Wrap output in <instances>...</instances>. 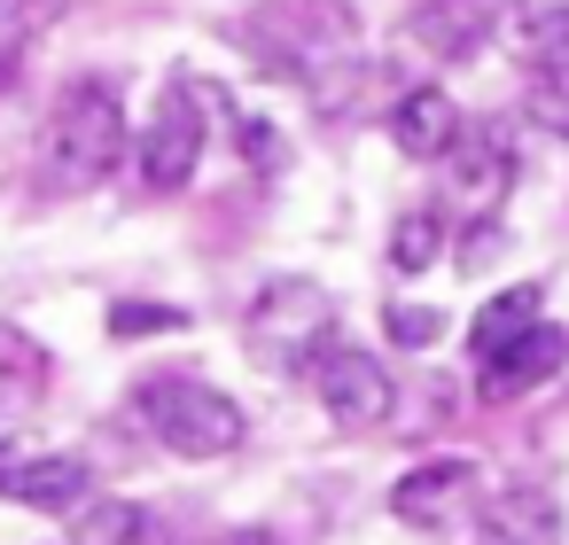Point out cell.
Listing matches in <instances>:
<instances>
[{
	"label": "cell",
	"mask_w": 569,
	"mask_h": 545,
	"mask_svg": "<svg viewBox=\"0 0 569 545\" xmlns=\"http://www.w3.org/2000/svg\"><path fill=\"white\" fill-rule=\"evenodd\" d=\"M126 157V87L118 79H71L48 125V188L87 195L118 172Z\"/></svg>",
	"instance_id": "obj_1"
},
{
	"label": "cell",
	"mask_w": 569,
	"mask_h": 545,
	"mask_svg": "<svg viewBox=\"0 0 569 545\" xmlns=\"http://www.w3.org/2000/svg\"><path fill=\"white\" fill-rule=\"evenodd\" d=\"M234 40L266 63V79H320L328 63L351 55L359 17L351 0H266L234 24Z\"/></svg>",
	"instance_id": "obj_2"
},
{
	"label": "cell",
	"mask_w": 569,
	"mask_h": 545,
	"mask_svg": "<svg viewBox=\"0 0 569 545\" xmlns=\"http://www.w3.org/2000/svg\"><path fill=\"white\" fill-rule=\"evenodd\" d=\"M141 421H149L157 444L180 452V460H227V452L250 436L242 405H234L227 390L196 382V374H149V382H141Z\"/></svg>",
	"instance_id": "obj_3"
},
{
	"label": "cell",
	"mask_w": 569,
	"mask_h": 545,
	"mask_svg": "<svg viewBox=\"0 0 569 545\" xmlns=\"http://www.w3.org/2000/svg\"><path fill=\"white\" fill-rule=\"evenodd\" d=\"M250 343L273 359V366H312L328 343H336V296L305 273H273L258 296H250Z\"/></svg>",
	"instance_id": "obj_4"
},
{
	"label": "cell",
	"mask_w": 569,
	"mask_h": 545,
	"mask_svg": "<svg viewBox=\"0 0 569 545\" xmlns=\"http://www.w3.org/2000/svg\"><path fill=\"white\" fill-rule=\"evenodd\" d=\"M312 397H320V413H328L343 436H367V428H382V421L398 413L390 366L367 359L359 343H328V351L312 359Z\"/></svg>",
	"instance_id": "obj_5"
},
{
	"label": "cell",
	"mask_w": 569,
	"mask_h": 545,
	"mask_svg": "<svg viewBox=\"0 0 569 545\" xmlns=\"http://www.w3.org/2000/svg\"><path fill=\"white\" fill-rule=\"evenodd\" d=\"M196 164H203V94L172 79V87L157 94L149 133H141V180H149L157 195H180V188L196 180Z\"/></svg>",
	"instance_id": "obj_6"
},
{
	"label": "cell",
	"mask_w": 569,
	"mask_h": 545,
	"mask_svg": "<svg viewBox=\"0 0 569 545\" xmlns=\"http://www.w3.org/2000/svg\"><path fill=\"white\" fill-rule=\"evenodd\" d=\"M445 188H452L476 219H491L499 195L515 188V133H507L499 118H468L460 141L445 149Z\"/></svg>",
	"instance_id": "obj_7"
},
{
	"label": "cell",
	"mask_w": 569,
	"mask_h": 545,
	"mask_svg": "<svg viewBox=\"0 0 569 545\" xmlns=\"http://www.w3.org/2000/svg\"><path fill=\"white\" fill-rule=\"evenodd\" d=\"M87 491H94V475H87V460L79 452H17L9 467H0V498H17V506H32V514H63V506H87Z\"/></svg>",
	"instance_id": "obj_8"
},
{
	"label": "cell",
	"mask_w": 569,
	"mask_h": 545,
	"mask_svg": "<svg viewBox=\"0 0 569 545\" xmlns=\"http://www.w3.org/2000/svg\"><path fill=\"white\" fill-rule=\"evenodd\" d=\"M491 40H499V55H515L530 71L561 63L569 55V0H499V9H491Z\"/></svg>",
	"instance_id": "obj_9"
},
{
	"label": "cell",
	"mask_w": 569,
	"mask_h": 545,
	"mask_svg": "<svg viewBox=\"0 0 569 545\" xmlns=\"http://www.w3.org/2000/svg\"><path fill=\"white\" fill-rule=\"evenodd\" d=\"M483 40H491L483 0H421V9L406 17V48L429 55V63H468Z\"/></svg>",
	"instance_id": "obj_10"
},
{
	"label": "cell",
	"mask_w": 569,
	"mask_h": 545,
	"mask_svg": "<svg viewBox=\"0 0 569 545\" xmlns=\"http://www.w3.org/2000/svg\"><path fill=\"white\" fill-rule=\"evenodd\" d=\"M460 102L445 94V87H406L398 102H390V141H398V157H413V164H445V149L460 141Z\"/></svg>",
	"instance_id": "obj_11"
},
{
	"label": "cell",
	"mask_w": 569,
	"mask_h": 545,
	"mask_svg": "<svg viewBox=\"0 0 569 545\" xmlns=\"http://www.w3.org/2000/svg\"><path fill=\"white\" fill-rule=\"evenodd\" d=\"M468 498H476V467H468V460H429V467L398 475L390 514H398L406 529H445V522H452Z\"/></svg>",
	"instance_id": "obj_12"
},
{
	"label": "cell",
	"mask_w": 569,
	"mask_h": 545,
	"mask_svg": "<svg viewBox=\"0 0 569 545\" xmlns=\"http://www.w3.org/2000/svg\"><path fill=\"white\" fill-rule=\"evenodd\" d=\"M561 359H569V335H561L553 320H538L530 335H515L507 351H491V359L476 366V390H483V397H522V390L553 382Z\"/></svg>",
	"instance_id": "obj_13"
},
{
	"label": "cell",
	"mask_w": 569,
	"mask_h": 545,
	"mask_svg": "<svg viewBox=\"0 0 569 545\" xmlns=\"http://www.w3.org/2000/svg\"><path fill=\"white\" fill-rule=\"evenodd\" d=\"M483 545H561V506L538 483H507L483 498Z\"/></svg>",
	"instance_id": "obj_14"
},
{
	"label": "cell",
	"mask_w": 569,
	"mask_h": 545,
	"mask_svg": "<svg viewBox=\"0 0 569 545\" xmlns=\"http://www.w3.org/2000/svg\"><path fill=\"white\" fill-rule=\"evenodd\" d=\"M538 312H546L538 281H515V289H499V296L476 312V327H468V351H476V366H483L491 351H507L515 335H530V327H538Z\"/></svg>",
	"instance_id": "obj_15"
},
{
	"label": "cell",
	"mask_w": 569,
	"mask_h": 545,
	"mask_svg": "<svg viewBox=\"0 0 569 545\" xmlns=\"http://www.w3.org/2000/svg\"><path fill=\"white\" fill-rule=\"evenodd\" d=\"M40 390H48V351L24 327L0 320V413H32Z\"/></svg>",
	"instance_id": "obj_16"
},
{
	"label": "cell",
	"mask_w": 569,
	"mask_h": 545,
	"mask_svg": "<svg viewBox=\"0 0 569 545\" xmlns=\"http://www.w3.org/2000/svg\"><path fill=\"white\" fill-rule=\"evenodd\" d=\"M445 258V211H398V226H390V265L398 273H429Z\"/></svg>",
	"instance_id": "obj_17"
},
{
	"label": "cell",
	"mask_w": 569,
	"mask_h": 545,
	"mask_svg": "<svg viewBox=\"0 0 569 545\" xmlns=\"http://www.w3.org/2000/svg\"><path fill=\"white\" fill-rule=\"evenodd\" d=\"M71 545H149V514L133 498H102V506H79V537Z\"/></svg>",
	"instance_id": "obj_18"
},
{
	"label": "cell",
	"mask_w": 569,
	"mask_h": 545,
	"mask_svg": "<svg viewBox=\"0 0 569 545\" xmlns=\"http://www.w3.org/2000/svg\"><path fill=\"white\" fill-rule=\"evenodd\" d=\"M522 118H530L538 133L569 141V55H561V63H546V71L530 79V94H522Z\"/></svg>",
	"instance_id": "obj_19"
},
{
	"label": "cell",
	"mask_w": 569,
	"mask_h": 545,
	"mask_svg": "<svg viewBox=\"0 0 569 545\" xmlns=\"http://www.w3.org/2000/svg\"><path fill=\"white\" fill-rule=\"evenodd\" d=\"M172 327H188L180 304H141V296H118V304H110V335H118V343H133V335H172Z\"/></svg>",
	"instance_id": "obj_20"
},
{
	"label": "cell",
	"mask_w": 569,
	"mask_h": 545,
	"mask_svg": "<svg viewBox=\"0 0 569 545\" xmlns=\"http://www.w3.org/2000/svg\"><path fill=\"white\" fill-rule=\"evenodd\" d=\"M382 320H390V343L398 351H437L445 343V312L437 304H390Z\"/></svg>",
	"instance_id": "obj_21"
},
{
	"label": "cell",
	"mask_w": 569,
	"mask_h": 545,
	"mask_svg": "<svg viewBox=\"0 0 569 545\" xmlns=\"http://www.w3.org/2000/svg\"><path fill=\"white\" fill-rule=\"evenodd\" d=\"M63 9H71V0H0V32H9V40H32V32H48Z\"/></svg>",
	"instance_id": "obj_22"
},
{
	"label": "cell",
	"mask_w": 569,
	"mask_h": 545,
	"mask_svg": "<svg viewBox=\"0 0 569 545\" xmlns=\"http://www.w3.org/2000/svg\"><path fill=\"white\" fill-rule=\"evenodd\" d=\"M499 242H507V234H499V219H476V226H468V242H460V258H452V265H460V273H483V265H491V258H499Z\"/></svg>",
	"instance_id": "obj_23"
},
{
	"label": "cell",
	"mask_w": 569,
	"mask_h": 545,
	"mask_svg": "<svg viewBox=\"0 0 569 545\" xmlns=\"http://www.w3.org/2000/svg\"><path fill=\"white\" fill-rule=\"evenodd\" d=\"M234 141L258 157V172H281V141H273V125H266V118H242V125H234Z\"/></svg>",
	"instance_id": "obj_24"
},
{
	"label": "cell",
	"mask_w": 569,
	"mask_h": 545,
	"mask_svg": "<svg viewBox=\"0 0 569 545\" xmlns=\"http://www.w3.org/2000/svg\"><path fill=\"white\" fill-rule=\"evenodd\" d=\"M219 545H281V537H273V529H227Z\"/></svg>",
	"instance_id": "obj_25"
},
{
	"label": "cell",
	"mask_w": 569,
	"mask_h": 545,
	"mask_svg": "<svg viewBox=\"0 0 569 545\" xmlns=\"http://www.w3.org/2000/svg\"><path fill=\"white\" fill-rule=\"evenodd\" d=\"M9 79H17V55H9V48H0V87H9Z\"/></svg>",
	"instance_id": "obj_26"
},
{
	"label": "cell",
	"mask_w": 569,
	"mask_h": 545,
	"mask_svg": "<svg viewBox=\"0 0 569 545\" xmlns=\"http://www.w3.org/2000/svg\"><path fill=\"white\" fill-rule=\"evenodd\" d=\"M9 460H17V452H9V444H0V467H9Z\"/></svg>",
	"instance_id": "obj_27"
}]
</instances>
